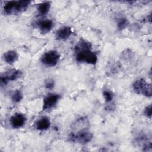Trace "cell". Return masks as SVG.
I'll list each match as a JSON object with an SVG mask.
<instances>
[{"label":"cell","instance_id":"cell-1","mask_svg":"<svg viewBox=\"0 0 152 152\" xmlns=\"http://www.w3.org/2000/svg\"><path fill=\"white\" fill-rule=\"evenodd\" d=\"M31 1H9L3 5V11L6 15H14L26 11L31 4Z\"/></svg>","mask_w":152,"mask_h":152},{"label":"cell","instance_id":"cell-2","mask_svg":"<svg viewBox=\"0 0 152 152\" xmlns=\"http://www.w3.org/2000/svg\"><path fill=\"white\" fill-rule=\"evenodd\" d=\"M93 138V134L89 131V128H85L77 131H71L68 137L70 142L81 144H86L90 142Z\"/></svg>","mask_w":152,"mask_h":152},{"label":"cell","instance_id":"cell-3","mask_svg":"<svg viewBox=\"0 0 152 152\" xmlns=\"http://www.w3.org/2000/svg\"><path fill=\"white\" fill-rule=\"evenodd\" d=\"M132 90L137 94L150 98L152 96V86L144 78H140L135 80L132 84Z\"/></svg>","mask_w":152,"mask_h":152},{"label":"cell","instance_id":"cell-4","mask_svg":"<svg viewBox=\"0 0 152 152\" xmlns=\"http://www.w3.org/2000/svg\"><path fill=\"white\" fill-rule=\"evenodd\" d=\"M61 55L56 50H49L42 54L40 58L41 64L48 68L55 67L59 62Z\"/></svg>","mask_w":152,"mask_h":152},{"label":"cell","instance_id":"cell-5","mask_svg":"<svg viewBox=\"0 0 152 152\" xmlns=\"http://www.w3.org/2000/svg\"><path fill=\"white\" fill-rule=\"evenodd\" d=\"M75 58L78 62L86 63L92 65H96L98 61L97 55L92 49L75 53Z\"/></svg>","mask_w":152,"mask_h":152},{"label":"cell","instance_id":"cell-6","mask_svg":"<svg viewBox=\"0 0 152 152\" xmlns=\"http://www.w3.org/2000/svg\"><path fill=\"white\" fill-rule=\"evenodd\" d=\"M23 75V72L17 69L11 68L3 73L0 76V84L1 86L7 85L9 82L14 81L21 78Z\"/></svg>","mask_w":152,"mask_h":152},{"label":"cell","instance_id":"cell-7","mask_svg":"<svg viewBox=\"0 0 152 152\" xmlns=\"http://www.w3.org/2000/svg\"><path fill=\"white\" fill-rule=\"evenodd\" d=\"M61 99V95L57 93H49L46 94L42 103V110L49 111L53 109Z\"/></svg>","mask_w":152,"mask_h":152},{"label":"cell","instance_id":"cell-8","mask_svg":"<svg viewBox=\"0 0 152 152\" xmlns=\"http://www.w3.org/2000/svg\"><path fill=\"white\" fill-rule=\"evenodd\" d=\"M27 121L26 115L21 112L14 113L10 118V124L13 129H20L24 126Z\"/></svg>","mask_w":152,"mask_h":152},{"label":"cell","instance_id":"cell-9","mask_svg":"<svg viewBox=\"0 0 152 152\" xmlns=\"http://www.w3.org/2000/svg\"><path fill=\"white\" fill-rule=\"evenodd\" d=\"M72 34V28L68 26H64L56 31L55 33V39L58 41H65L68 39Z\"/></svg>","mask_w":152,"mask_h":152},{"label":"cell","instance_id":"cell-10","mask_svg":"<svg viewBox=\"0 0 152 152\" xmlns=\"http://www.w3.org/2000/svg\"><path fill=\"white\" fill-rule=\"evenodd\" d=\"M36 26L41 34H46L52 30L54 26V23L52 20L46 18L39 20L36 23Z\"/></svg>","mask_w":152,"mask_h":152},{"label":"cell","instance_id":"cell-11","mask_svg":"<svg viewBox=\"0 0 152 152\" xmlns=\"http://www.w3.org/2000/svg\"><path fill=\"white\" fill-rule=\"evenodd\" d=\"M51 121L49 117L47 116H43L34 122V127L37 131H44L49 129Z\"/></svg>","mask_w":152,"mask_h":152},{"label":"cell","instance_id":"cell-12","mask_svg":"<svg viewBox=\"0 0 152 152\" xmlns=\"http://www.w3.org/2000/svg\"><path fill=\"white\" fill-rule=\"evenodd\" d=\"M3 59L5 63L9 65H13L18 59V55L14 50H8L3 55Z\"/></svg>","mask_w":152,"mask_h":152},{"label":"cell","instance_id":"cell-13","mask_svg":"<svg viewBox=\"0 0 152 152\" xmlns=\"http://www.w3.org/2000/svg\"><path fill=\"white\" fill-rule=\"evenodd\" d=\"M91 49H92L91 43L88 40L83 38H80L74 46L75 53L80 51H83L86 50H91Z\"/></svg>","mask_w":152,"mask_h":152},{"label":"cell","instance_id":"cell-14","mask_svg":"<svg viewBox=\"0 0 152 152\" xmlns=\"http://www.w3.org/2000/svg\"><path fill=\"white\" fill-rule=\"evenodd\" d=\"M50 1H43L37 4V11L39 15L44 16L46 15L50 11L51 8Z\"/></svg>","mask_w":152,"mask_h":152},{"label":"cell","instance_id":"cell-15","mask_svg":"<svg viewBox=\"0 0 152 152\" xmlns=\"http://www.w3.org/2000/svg\"><path fill=\"white\" fill-rule=\"evenodd\" d=\"M120 57L122 61L128 62L133 59L134 57V53L131 49L127 48L121 52Z\"/></svg>","mask_w":152,"mask_h":152},{"label":"cell","instance_id":"cell-16","mask_svg":"<svg viewBox=\"0 0 152 152\" xmlns=\"http://www.w3.org/2000/svg\"><path fill=\"white\" fill-rule=\"evenodd\" d=\"M129 20L125 17H120L116 20V27L119 31L125 29L129 26Z\"/></svg>","mask_w":152,"mask_h":152},{"label":"cell","instance_id":"cell-17","mask_svg":"<svg viewBox=\"0 0 152 152\" xmlns=\"http://www.w3.org/2000/svg\"><path fill=\"white\" fill-rule=\"evenodd\" d=\"M23 99V94L20 89L14 90L11 94V100L14 103H20Z\"/></svg>","mask_w":152,"mask_h":152},{"label":"cell","instance_id":"cell-18","mask_svg":"<svg viewBox=\"0 0 152 152\" xmlns=\"http://www.w3.org/2000/svg\"><path fill=\"white\" fill-rule=\"evenodd\" d=\"M102 94H103V97L104 100V102L106 103H110L113 99L114 94L111 90L109 89H104L103 91Z\"/></svg>","mask_w":152,"mask_h":152},{"label":"cell","instance_id":"cell-19","mask_svg":"<svg viewBox=\"0 0 152 152\" xmlns=\"http://www.w3.org/2000/svg\"><path fill=\"white\" fill-rule=\"evenodd\" d=\"M143 115L144 116H145L147 118L151 119L152 116V105L151 104H150L145 107L143 110Z\"/></svg>","mask_w":152,"mask_h":152},{"label":"cell","instance_id":"cell-20","mask_svg":"<svg viewBox=\"0 0 152 152\" xmlns=\"http://www.w3.org/2000/svg\"><path fill=\"white\" fill-rule=\"evenodd\" d=\"M55 85V82L53 79L49 78L45 81V87L48 90H52Z\"/></svg>","mask_w":152,"mask_h":152}]
</instances>
